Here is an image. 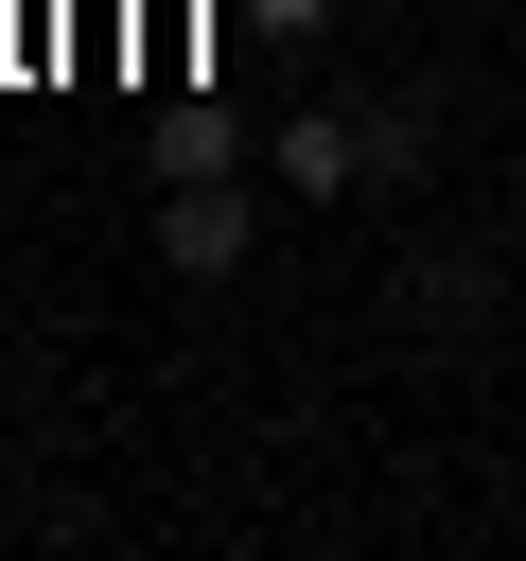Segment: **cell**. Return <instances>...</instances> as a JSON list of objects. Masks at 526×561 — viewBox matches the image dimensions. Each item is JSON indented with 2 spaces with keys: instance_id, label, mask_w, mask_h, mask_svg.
<instances>
[{
  "instance_id": "obj_4",
  "label": "cell",
  "mask_w": 526,
  "mask_h": 561,
  "mask_svg": "<svg viewBox=\"0 0 526 561\" xmlns=\"http://www.w3.org/2000/svg\"><path fill=\"white\" fill-rule=\"evenodd\" d=\"M245 18H281V35H333V0H245Z\"/></svg>"
},
{
  "instance_id": "obj_2",
  "label": "cell",
  "mask_w": 526,
  "mask_h": 561,
  "mask_svg": "<svg viewBox=\"0 0 526 561\" xmlns=\"http://www.w3.org/2000/svg\"><path fill=\"white\" fill-rule=\"evenodd\" d=\"M351 175H368V123L351 105H298L281 123V193H351Z\"/></svg>"
},
{
  "instance_id": "obj_1",
  "label": "cell",
  "mask_w": 526,
  "mask_h": 561,
  "mask_svg": "<svg viewBox=\"0 0 526 561\" xmlns=\"http://www.w3.org/2000/svg\"><path fill=\"white\" fill-rule=\"evenodd\" d=\"M245 228H263V210H245V175H228V158H175L158 263H175V280H228V263H245Z\"/></svg>"
},
{
  "instance_id": "obj_3",
  "label": "cell",
  "mask_w": 526,
  "mask_h": 561,
  "mask_svg": "<svg viewBox=\"0 0 526 561\" xmlns=\"http://www.w3.org/2000/svg\"><path fill=\"white\" fill-rule=\"evenodd\" d=\"M403 316L456 351V333H491V263H403Z\"/></svg>"
},
{
  "instance_id": "obj_5",
  "label": "cell",
  "mask_w": 526,
  "mask_h": 561,
  "mask_svg": "<svg viewBox=\"0 0 526 561\" xmlns=\"http://www.w3.org/2000/svg\"><path fill=\"white\" fill-rule=\"evenodd\" d=\"M508 193H526V140H508Z\"/></svg>"
}]
</instances>
